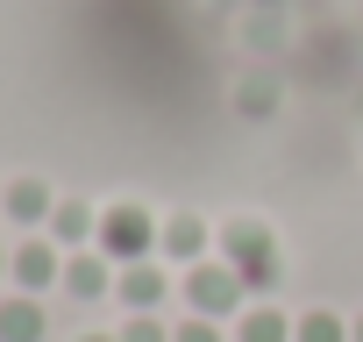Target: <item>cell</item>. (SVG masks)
<instances>
[{
  "label": "cell",
  "mask_w": 363,
  "mask_h": 342,
  "mask_svg": "<svg viewBox=\"0 0 363 342\" xmlns=\"http://www.w3.org/2000/svg\"><path fill=\"white\" fill-rule=\"evenodd\" d=\"M171 342H228V335H221V321H200V314H186V321L171 328Z\"/></svg>",
  "instance_id": "5bb4252c"
},
{
  "label": "cell",
  "mask_w": 363,
  "mask_h": 342,
  "mask_svg": "<svg viewBox=\"0 0 363 342\" xmlns=\"http://www.w3.org/2000/svg\"><path fill=\"white\" fill-rule=\"evenodd\" d=\"M8 285L29 292V299H43L50 285H65V250H57L50 236H22L15 257H8Z\"/></svg>",
  "instance_id": "277c9868"
},
{
  "label": "cell",
  "mask_w": 363,
  "mask_h": 342,
  "mask_svg": "<svg viewBox=\"0 0 363 342\" xmlns=\"http://www.w3.org/2000/svg\"><path fill=\"white\" fill-rule=\"evenodd\" d=\"M214 243H221V264H235V271H242L250 299H264V292L278 285V236H271L264 221H250V214H242V221H221V236H214Z\"/></svg>",
  "instance_id": "6da1fadb"
},
{
  "label": "cell",
  "mask_w": 363,
  "mask_h": 342,
  "mask_svg": "<svg viewBox=\"0 0 363 342\" xmlns=\"http://www.w3.org/2000/svg\"><path fill=\"white\" fill-rule=\"evenodd\" d=\"M86 342H114V335H86Z\"/></svg>",
  "instance_id": "ac0fdd59"
},
{
  "label": "cell",
  "mask_w": 363,
  "mask_h": 342,
  "mask_svg": "<svg viewBox=\"0 0 363 342\" xmlns=\"http://www.w3.org/2000/svg\"><path fill=\"white\" fill-rule=\"evenodd\" d=\"M292 314L278 307V299H250L242 314H235V342H292Z\"/></svg>",
  "instance_id": "30bf717a"
},
{
  "label": "cell",
  "mask_w": 363,
  "mask_h": 342,
  "mask_svg": "<svg viewBox=\"0 0 363 342\" xmlns=\"http://www.w3.org/2000/svg\"><path fill=\"white\" fill-rule=\"evenodd\" d=\"M157 214H143V207H107L100 214V257H114V264H143V257H157Z\"/></svg>",
  "instance_id": "3957f363"
},
{
  "label": "cell",
  "mask_w": 363,
  "mask_h": 342,
  "mask_svg": "<svg viewBox=\"0 0 363 342\" xmlns=\"http://www.w3.org/2000/svg\"><path fill=\"white\" fill-rule=\"evenodd\" d=\"M0 342H43V299H29V292L0 299Z\"/></svg>",
  "instance_id": "8fae6325"
},
{
  "label": "cell",
  "mask_w": 363,
  "mask_h": 342,
  "mask_svg": "<svg viewBox=\"0 0 363 342\" xmlns=\"http://www.w3.org/2000/svg\"><path fill=\"white\" fill-rule=\"evenodd\" d=\"M349 342H363V314H356V321H349Z\"/></svg>",
  "instance_id": "2e32d148"
},
{
  "label": "cell",
  "mask_w": 363,
  "mask_h": 342,
  "mask_svg": "<svg viewBox=\"0 0 363 342\" xmlns=\"http://www.w3.org/2000/svg\"><path fill=\"white\" fill-rule=\"evenodd\" d=\"M0 193H8V186H0Z\"/></svg>",
  "instance_id": "d6986e66"
},
{
  "label": "cell",
  "mask_w": 363,
  "mask_h": 342,
  "mask_svg": "<svg viewBox=\"0 0 363 342\" xmlns=\"http://www.w3.org/2000/svg\"><path fill=\"white\" fill-rule=\"evenodd\" d=\"M65 292H72V299H107V292H114V257L72 250V257H65Z\"/></svg>",
  "instance_id": "9c48e42d"
},
{
  "label": "cell",
  "mask_w": 363,
  "mask_h": 342,
  "mask_svg": "<svg viewBox=\"0 0 363 342\" xmlns=\"http://www.w3.org/2000/svg\"><path fill=\"white\" fill-rule=\"evenodd\" d=\"M178 292H186V314H200V321H235V314L250 307L242 271H235V264H221V257L193 264L186 278H178Z\"/></svg>",
  "instance_id": "7a4b0ae2"
},
{
  "label": "cell",
  "mask_w": 363,
  "mask_h": 342,
  "mask_svg": "<svg viewBox=\"0 0 363 342\" xmlns=\"http://www.w3.org/2000/svg\"><path fill=\"white\" fill-rule=\"evenodd\" d=\"M292 342H349V321H342V314H328V307H313V314H299Z\"/></svg>",
  "instance_id": "7c38bea8"
},
{
  "label": "cell",
  "mask_w": 363,
  "mask_h": 342,
  "mask_svg": "<svg viewBox=\"0 0 363 342\" xmlns=\"http://www.w3.org/2000/svg\"><path fill=\"white\" fill-rule=\"evenodd\" d=\"M8 257H15V250H8V243H0V278H8Z\"/></svg>",
  "instance_id": "e0dca14e"
},
{
  "label": "cell",
  "mask_w": 363,
  "mask_h": 342,
  "mask_svg": "<svg viewBox=\"0 0 363 342\" xmlns=\"http://www.w3.org/2000/svg\"><path fill=\"white\" fill-rule=\"evenodd\" d=\"M43 236H50V243H57L65 257H72V250H93V243H100V214H93L86 200H57V207H50V228H43Z\"/></svg>",
  "instance_id": "ba28073f"
},
{
  "label": "cell",
  "mask_w": 363,
  "mask_h": 342,
  "mask_svg": "<svg viewBox=\"0 0 363 342\" xmlns=\"http://www.w3.org/2000/svg\"><path fill=\"white\" fill-rule=\"evenodd\" d=\"M207 243H214V236H207L200 214H171V221L157 228V257H164V264H186V271L207 264Z\"/></svg>",
  "instance_id": "8992f818"
},
{
  "label": "cell",
  "mask_w": 363,
  "mask_h": 342,
  "mask_svg": "<svg viewBox=\"0 0 363 342\" xmlns=\"http://www.w3.org/2000/svg\"><path fill=\"white\" fill-rule=\"evenodd\" d=\"M242 107L264 114V107H271V79H250V86H242Z\"/></svg>",
  "instance_id": "9a60e30c"
},
{
  "label": "cell",
  "mask_w": 363,
  "mask_h": 342,
  "mask_svg": "<svg viewBox=\"0 0 363 342\" xmlns=\"http://www.w3.org/2000/svg\"><path fill=\"white\" fill-rule=\"evenodd\" d=\"M114 299H121L128 314H164V299H171V271H164V257L121 264V271H114Z\"/></svg>",
  "instance_id": "5b68a950"
},
{
  "label": "cell",
  "mask_w": 363,
  "mask_h": 342,
  "mask_svg": "<svg viewBox=\"0 0 363 342\" xmlns=\"http://www.w3.org/2000/svg\"><path fill=\"white\" fill-rule=\"evenodd\" d=\"M50 207H57V200H50L43 179H8V193H0V214H8L15 228H29V236L50 228Z\"/></svg>",
  "instance_id": "52a82bcc"
},
{
  "label": "cell",
  "mask_w": 363,
  "mask_h": 342,
  "mask_svg": "<svg viewBox=\"0 0 363 342\" xmlns=\"http://www.w3.org/2000/svg\"><path fill=\"white\" fill-rule=\"evenodd\" d=\"M114 342H171V328H164V314H128L114 328Z\"/></svg>",
  "instance_id": "4fadbf2b"
}]
</instances>
